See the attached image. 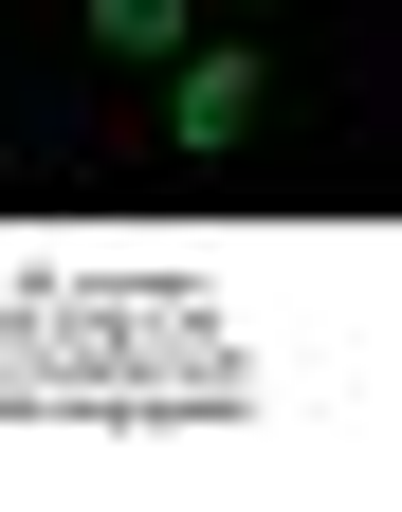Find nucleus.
Returning <instances> with one entry per match:
<instances>
[{
	"label": "nucleus",
	"mask_w": 402,
	"mask_h": 512,
	"mask_svg": "<svg viewBox=\"0 0 402 512\" xmlns=\"http://www.w3.org/2000/svg\"><path fill=\"white\" fill-rule=\"evenodd\" d=\"M201 19H183V0H92V55H147V74H165V55H183Z\"/></svg>",
	"instance_id": "nucleus-2"
},
{
	"label": "nucleus",
	"mask_w": 402,
	"mask_h": 512,
	"mask_svg": "<svg viewBox=\"0 0 402 512\" xmlns=\"http://www.w3.org/2000/svg\"><path fill=\"white\" fill-rule=\"evenodd\" d=\"M256 92H275V74H256L238 37H183V55H165V128H183V147H238Z\"/></svg>",
	"instance_id": "nucleus-1"
}]
</instances>
